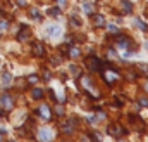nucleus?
Returning a JSON list of instances; mask_svg holds the SVG:
<instances>
[{
	"label": "nucleus",
	"mask_w": 148,
	"mask_h": 142,
	"mask_svg": "<svg viewBox=\"0 0 148 142\" xmlns=\"http://www.w3.org/2000/svg\"><path fill=\"white\" fill-rule=\"evenodd\" d=\"M48 14H50V16H59V14H60V10H59V9H50V10H48Z\"/></svg>",
	"instance_id": "obj_15"
},
{
	"label": "nucleus",
	"mask_w": 148,
	"mask_h": 142,
	"mask_svg": "<svg viewBox=\"0 0 148 142\" xmlns=\"http://www.w3.org/2000/svg\"><path fill=\"white\" fill-rule=\"evenodd\" d=\"M31 16H36V19H41V16H40V12H38L36 9H31Z\"/></svg>",
	"instance_id": "obj_17"
},
{
	"label": "nucleus",
	"mask_w": 148,
	"mask_h": 142,
	"mask_svg": "<svg viewBox=\"0 0 148 142\" xmlns=\"http://www.w3.org/2000/svg\"><path fill=\"white\" fill-rule=\"evenodd\" d=\"M2 78H3V82H5V83H10V80H12V76H10L9 73H3V76H2Z\"/></svg>",
	"instance_id": "obj_12"
},
{
	"label": "nucleus",
	"mask_w": 148,
	"mask_h": 142,
	"mask_svg": "<svg viewBox=\"0 0 148 142\" xmlns=\"http://www.w3.org/2000/svg\"><path fill=\"white\" fill-rule=\"evenodd\" d=\"M110 135H116V137H121L124 135V130H121V127H110Z\"/></svg>",
	"instance_id": "obj_5"
},
{
	"label": "nucleus",
	"mask_w": 148,
	"mask_h": 142,
	"mask_svg": "<svg viewBox=\"0 0 148 142\" xmlns=\"http://www.w3.org/2000/svg\"><path fill=\"white\" fill-rule=\"evenodd\" d=\"M109 29H110V33H117V31H119L116 26H109Z\"/></svg>",
	"instance_id": "obj_21"
},
{
	"label": "nucleus",
	"mask_w": 148,
	"mask_h": 142,
	"mask_svg": "<svg viewBox=\"0 0 148 142\" xmlns=\"http://www.w3.org/2000/svg\"><path fill=\"white\" fill-rule=\"evenodd\" d=\"M60 33V28L59 26H50L48 28V36H57Z\"/></svg>",
	"instance_id": "obj_6"
},
{
	"label": "nucleus",
	"mask_w": 148,
	"mask_h": 142,
	"mask_svg": "<svg viewBox=\"0 0 148 142\" xmlns=\"http://www.w3.org/2000/svg\"><path fill=\"white\" fill-rule=\"evenodd\" d=\"M69 54H71L72 57H78V56H79V49H71V50H69Z\"/></svg>",
	"instance_id": "obj_11"
},
{
	"label": "nucleus",
	"mask_w": 148,
	"mask_h": 142,
	"mask_svg": "<svg viewBox=\"0 0 148 142\" xmlns=\"http://www.w3.org/2000/svg\"><path fill=\"white\" fill-rule=\"evenodd\" d=\"M86 64H88V68H90L91 71H97V69L102 68V64H100V61H98L97 57H90V59L86 61Z\"/></svg>",
	"instance_id": "obj_1"
},
{
	"label": "nucleus",
	"mask_w": 148,
	"mask_h": 142,
	"mask_svg": "<svg viewBox=\"0 0 148 142\" xmlns=\"http://www.w3.org/2000/svg\"><path fill=\"white\" fill-rule=\"evenodd\" d=\"M0 101H2V106H5L7 109H12V106H14V102H12V99H10L9 95H7V97H2Z\"/></svg>",
	"instance_id": "obj_4"
},
{
	"label": "nucleus",
	"mask_w": 148,
	"mask_h": 142,
	"mask_svg": "<svg viewBox=\"0 0 148 142\" xmlns=\"http://www.w3.org/2000/svg\"><path fill=\"white\" fill-rule=\"evenodd\" d=\"M136 24H138V26H140V28H143V29H147V24H143V23H141V21H136Z\"/></svg>",
	"instance_id": "obj_20"
},
{
	"label": "nucleus",
	"mask_w": 148,
	"mask_h": 142,
	"mask_svg": "<svg viewBox=\"0 0 148 142\" xmlns=\"http://www.w3.org/2000/svg\"><path fill=\"white\" fill-rule=\"evenodd\" d=\"M140 102H141V106H148V99H141Z\"/></svg>",
	"instance_id": "obj_22"
},
{
	"label": "nucleus",
	"mask_w": 148,
	"mask_h": 142,
	"mask_svg": "<svg viewBox=\"0 0 148 142\" xmlns=\"http://www.w3.org/2000/svg\"><path fill=\"white\" fill-rule=\"evenodd\" d=\"M28 82H29V83H36V82H38V76H36V75H31V76H28Z\"/></svg>",
	"instance_id": "obj_13"
},
{
	"label": "nucleus",
	"mask_w": 148,
	"mask_h": 142,
	"mask_svg": "<svg viewBox=\"0 0 148 142\" xmlns=\"http://www.w3.org/2000/svg\"><path fill=\"white\" fill-rule=\"evenodd\" d=\"M145 88H147V90H148V83H147V87H145Z\"/></svg>",
	"instance_id": "obj_24"
},
{
	"label": "nucleus",
	"mask_w": 148,
	"mask_h": 142,
	"mask_svg": "<svg viewBox=\"0 0 148 142\" xmlns=\"http://www.w3.org/2000/svg\"><path fill=\"white\" fill-rule=\"evenodd\" d=\"M147 49H148V43H147Z\"/></svg>",
	"instance_id": "obj_25"
},
{
	"label": "nucleus",
	"mask_w": 148,
	"mask_h": 142,
	"mask_svg": "<svg viewBox=\"0 0 148 142\" xmlns=\"http://www.w3.org/2000/svg\"><path fill=\"white\" fill-rule=\"evenodd\" d=\"M50 137H52V134H50V132H47V130H43V132H41V139H50Z\"/></svg>",
	"instance_id": "obj_16"
},
{
	"label": "nucleus",
	"mask_w": 148,
	"mask_h": 142,
	"mask_svg": "<svg viewBox=\"0 0 148 142\" xmlns=\"http://www.w3.org/2000/svg\"><path fill=\"white\" fill-rule=\"evenodd\" d=\"M28 35H29L28 26H22V28H21V33H19V38H21V40H24V38H28Z\"/></svg>",
	"instance_id": "obj_7"
},
{
	"label": "nucleus",
	"mask_w": 148,
	"mask_h": 142,
	"mask_svg": "<svg viewBox=\"0 0 148 142\" xmlns=\"http://www.w3.org/2000/svg\"><path fill=\"white\" fill-rule=\"evenodd\" d=\"M95 17V26H103L105 24V19L102 16H93Z\"/></svg>",
	"instance_id": "obj_8"
},
{
	"label": "nucleus",
	"mask_w": 148,
	"mask_h": 142,
	"mask_svg": "<svg viewBox=\"0 0 148 142\" xmlns=\"http://www.w3.org/2000/svg\"><path fill=\"white\" fill-rule=\"evenodd\" d=\"M64 132H66V134H71V132H72V123H66V125H64Z\"/></svg>",
	"instance_id": "obj_10"
},
{
	"label": "nucleus",
	"mask_w": 148,
	"mask_h": 142,
	"mask_svg": "<svg viewBox=\"0 0 148 142\" xmlns=\"http://www.w3.org/2000/svg\"><path fill=\"white\" fill-rule=\"evenodd\" d=\"M7 28H9V23H7V21H2V23H0V29L3 31V29H7Z\"/></svg>",
	"instance_id": "obj_18"
},
{
	"label": "nucleus",
	"mask_w": 148,
	"mask_h": 142,
	"mask_svg": "<svg viewBox=\"0 0 148 142\" xmlns=\"http://www.w3.org/2000/svg\"><path fill=\"white\" fill-rule=\"evenodd\" d=\"M84 12H88V14H91V12H93V7H91L90 3H84Z\"/></svg>",
	"instance_id": "obj_14"
},
{
	"label": "nucleus",
	"mask_w": 148,
	"mask_h": 142,
	"mask_svg": "<svg viewBox=\"0 0 148 142\" xmlns=\"http://www.w3.org/2000/svg\"><path fill=\"white\" fill-rule=\"evenodd\" d=\"M33 54L38 56V57H43V54H45L43 45H41V43H34V45H33Z\"/></svg>",
	"instance_id": "obj_2"
},
{
	"label": "nucleus",
	"mask_w": 148,
	"mask_h": 142,
	"mask_svg": "<svg viewBox=\"0 0 148 142\" xmlns=\"http://www.w3.org/2000/svg\"><path fill=\"white\" fill-rule=\"evenodd\" d=\"M122 3H124V7H126V9H128V10H131V9H133V5H131V3H129V2H128V0H124V2H122Z\"/></svg>",
	"instance_id": "obj_19"
},
{
	"label": "nucleus",
	"mask_w": 148,
	"mask_h": 142,
	"mask_svg": "<svg viewBox=\"0 0 148 142\" xmlns=\"http://www.w3.org/2000/svg\"><path fill=\"white\" fill-rule=\"evenodd\" d=\"M3 116H5V111H3V109H0V118H3Z\"/></svg>",
	"instance_id": "obj_23"
},
{
	"label": "nucleus",
	"mask_w": 148,
	"mask_h": 142,
	"mask_svg": "<svg viewBox=\"0 0 148 142\" xmlns=\"http://www.w3.org/2000/svg\"><path fill=\"white\" fill-rule=\"evenodd\" d=\"M33 97H34V99H41V97H43V92H41L40 88H34V90H33Z\"/></svg>",
	"instance_id": "obj_9"
},
{
	"label": "nucleus",
	"mask_w": 148,
	"mask_h": 142,
	"mask_svg": "<svg viewBox=\"0 0 148 142\" xmlns=\"http://www.w3.org/2000/svg\"><path fill=\"white\" fill-rule=\"evenodd\" d=\"M40 113H41V116L47 118V120L52 118V111H50V108H47V106H41V108H40Z\"/></svg>",
	"instance_id": "obj_3"
}]
</instances>
